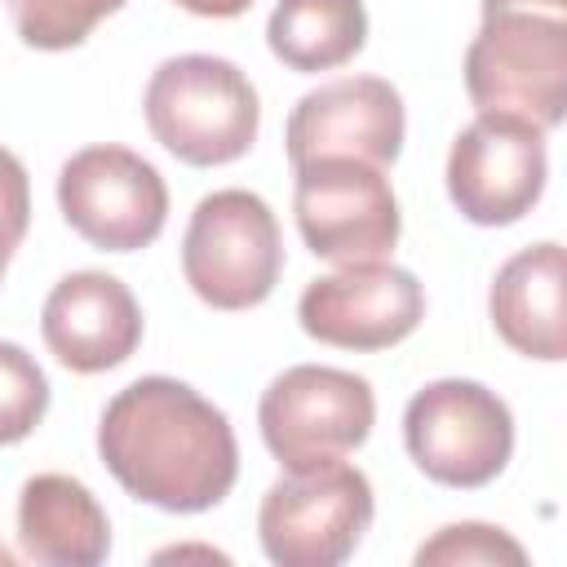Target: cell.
Here are the masks:
<instances>
[{"instance_id":"6da1fadb","label":"cell","mask_w":567,"mask_h":567,"mask_svg":"<svg viewBox=\"0 0 567 567\" xmlns=\"http://www.w3.org/2000/svg\"><path fill=\"white\" fill-rule=\"evenodd\" d=\"M97 456L111 478L168 514H199L230 496L239 443L226 412L177 377H137L97 421Z\"/></svg>"},{"instance_id":"7a4b0ae2","label":"cell","mask_w":567,"mask_h":567,"mask_svg":"<svg viewBox=\"0 0 567 567\" xmlns=\"http://www.w3.org/2000/svg\"><path fill=\"white\" fill-rule=\"evenodd\" d=\"M151 137L190 168L235 164L252 151L261 102L252 80L213 53H182L151 71L142 93Z\"/></svg>"},{"instance_id":"3957f363","label":"cell","mask_w":567,"mask_h":567,"mask_svg":"<svg viewBox=\"0 0 567 567\" xmlns=\"http://www.w3.org/2000/svg\"><path fill=\"white\" fill-rule=\"evenodd\" d=\"M465 93L478 115L558 128L567 111V13L483 9L465 49Z\"/></svg>"},{"instance_id":"277c9868","label":"cell","mask_w":567,"mask_h":567,"mask_svg":"<svg viewBox=\"0 0 567 567\" xmlns=\"http://www.w3.org/2000/svg\"><path fill=\"white\" fill-rule=\"evenodd\" d=\"M182 275L213 310L261 306L284 275V235L270 204L244 186L204 195L182 235Z\"/></svg>"},{"instance_id":"5b68a950","label":"cell","mask_w":567,"mask_h":567,"mask_svg":"<svg viewBox=\"0 0 567 567\" xmlns=\"http://www.w3.org/2000/svg\"><path fill=\"white\" fill-rule=\"evenodd\" d=\"M377 501L359 465L284 470L261 496L257 540L279 567H341L372 527Z\"/></svg>"},{"instance_id":"8992f818","label":"cell","mask_w":567,"mask_h":567,"mask_svg":"<svg viewBox=\"0 0 567 567\" xmlns=\"http://www.w3.org/2000/svg\"><path fill=\"white\" fill-rule=\"evenodd\" d=\"M377 421V394L359 372L328 363L284 368L257 403L261 443L284 470H310L359 452Z\"/></svg>"},{"instance_id":"52a82bcc","label":"cell","mask_w":567,"mask_h":567,"mask_svg":"<svg viewBox=\"0 0 567 567\" xmlns=\"http://www.w3.org/2000/svg\"><path fill=\"white\" fill-rule=\"evenodd\" d=\"M403 447L443 487H487L514 456L509 403L483 381H430L403 408Z\"/></svg>"},{"instance_id":"ba28073f","label":"cell","mask_w":567,"mask_h":567,"mask_svg":"<svg viewBox=\"0 0 567 567\" xmlns=\"http://www.w3.org/2000/svg\"><path fill=\"white\" fill-rule=\"evenodd\" d=\"M292 173V217L301 244L315 257L332 266H354L394 252L403 217L385 168L359 159H315Z\"/></svg>"},{"instance_id":"9c48e42d","label":"cell","mask_w":567,"mask_h":567,"mask_svg":"<svg viewBox=\"0 0 567 567\" xmlns=\"http://www.w3.org/2000/svg\"><path fill=\"white\" fill-rule=\"evenodd\" d=\"M66 226L102 252H137L168 221V186L151 159L128 146H84L58 173Z\"/></svg>"},{"instance_id":"30bf717a","label":"cell","mask_w":567,"mask_h":567,"mask_svg":"<svg viewBox=\"0 0 567 567\" xmlns=\"http://www.w3.org/2000/svg\"><path fill=\"white\" fill-rule=\"evenodd\" d=\"M549 155L536 124L474 115L447 151V199L474 226H514L545 195Z\"/></svg>"},{"instance_id":"8fae6325","label":"cell","mask_w":567,"mask_h":567,"mask_svg":"<svg viewBox=\"0 0 567 567\" xmlns=\"http://www.w3.org/2000/svg\"><path fill=\"white\" fill-rule=\"evenodd\" d=\"M425 319V288L412 270L390 261H354L306 284L297 323L306 337L332 350H390L408 341Z\"/></svg>"},{"instance_id":"7c38bea8","label":"cell","mask_w":567,"mask_h":567,"mask_svg":"<svg viewBox=\"0 0 567 567\" xmlns=\"http://www.w3.org/2000/svg\"><path fill=\"white\" fill-rule=\"evenodd\" d=\"M403 97L381 75H341L310 89L284 128L288 164L315 159H359V164H394L403 151Z\"/></svg>"},{"instance_id":"4fadbf2b","label":"cell","mask_w":567,"mask_h":567,"mask_svg":"<svg viewBox=\"0 0 567 567\" xmlns=\"http://www.w3.org/2000/svg\"><path fill=\"white\" fill-rule=\"evenodd\" d=\"M40 337L62 368L80 377L111 372L142 346V306L124 279L106 270H71L44 297Z\"/></svg>"},{"instance_id":"5bb4252c","label":"cell","mask_w":567,"mask_h":567,"mask_svg":"<svg viewBox=\"0 0 567 567\" xmlns=\"http://www.w3.org/2000/svg\"><path fill=\"white\" fill-rule=\"evenodd\" d=\"M567 257L563 244L545 239L514 252L487 292L492 328L523 359L558 363L567 359Z\"/></svg>"},{"instance_id":"9a60e30c","label":"cell","mask_w":567,"mask_h":567,"mask_svg":"<svg viewBox=\"0 0 567 567\" xmlns=\"http://www.w3.org/2000/svg\"><path fill=\"white\" fill-rule=\"evenodd\" d=\"M18 545L31 563L97 567L111 554V518L71 474H31L18 492Z\"/></svg>"},{"instance_id":"2e32d148","label":"cell","mask_w":567,"mask_h":567,"mask_svg":"<svg viewBox=\"0 0 567 567\" xmlns=\"http://www.w3.org/2000/svg\"><path fill=\"white\" fill-rule=\"evenodd\" d=\"M266 44L297 75L337 71L363 53L368 9L363 0H279L266 22Z\"/></svg>"},{"instance_id":"e0dca14e","label":"cell","mask_w":567,"mask_h":567,"mask_svg":"<svg viewBox=\"0 0 567 567\" xmlns=\"http://www.w3.org/2000/svg\"><path fill=\"white\" fill-rule=\"evenodd\" d=\"M18 40L44 53L75 49L93 35V27L124 9V0H0Z\"/></svg>"},{"instance_id":"ac0fdd59","label":"cell","mask_w":567,"mask_h":567,"mask_svg":"<svg viewBox=\"0 0 567 567\" xmlns=\"http://www.w3.org/2000/svg\"><path fill=\"white\" fill-rule=\"evenodd\" d=\"M49 412L44 368L13 341H0V447L22 443Z\"/></svg>"},{"instance_id":"d6986e66","label":"cell","mask_w":567,"mask_h":567,"mask_svg":"<svg viewBox=\"0 0 567 567\" xmlns=\"http://www.w3.org/2000/svg\"><path fill=\"white\" fill-rule=\"evenodd\" d=\"M492 563H509V567L527 563V549L505 527L492 523H447L416 549V567H492Z\"/></svg>"},{"instance_id":"ffe728a7","label":"cell","mask_w":567,"mask_h":567,"mask_svg":"<svg viewBox=\"0 0 567 567\" xmlns=\"http://www.w3.org/2000/svg\"><path fill=\"white\" fill-rule=\"evenodd\" d=\"M27 226H31V182H27L22 159L9 146H0V279L13 252L22 248Z\"/></svg>"},{"instance_id":"44dd1931","label":"cell","mask_w":567,"mask_h":567,"mask_svg":"<svg viewBox=\"0 0 567 567\" xmlns=\"http://www.w3.org/2000/svg\"><path fill=\"white\" fill-rule=\"evenodd\" d=\"M173 4L195 18H239L252 9V0H173Z\"/></svg>"},{"instance_id":"7402d4cb","label":"cell","mask_w":567,"mask_h":567,"mask_svg":"<svg viewBox=\"0 0 567 567\" xmlns=\"http://www.w3.org/2000/svg\"><path fill=\"white\" fill-rule=\"evenodd\" d=\"M483 9H545V13H567V0H483Z\"/></svg>"},{"instance_id":"603a6c76","label":"cell","mask_w":567,"mask_h":567,"mask_svg":"<svg viewBox=\"0 0 567 567\" xmlns=\"http://www.w3.org/2000/svg\"><path fill=\"white\" fill-rule=\"evenodd\" d=\"M4 563H13V558H9V554H4V549H0V567H4Z\"/></svg>"}]
</instances>
